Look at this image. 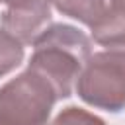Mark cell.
I'll use <instances>...</instances> for the list:
<instances>
[{
    "label": "cell",
    "instance_id": "1",
    "mask_svg": "<svg viewBox=\"0 0 125 125\" xmlns=\"http://www.w3.org/2000/svg\"><path fill=\"white\" fill-rule=\"evenodd\" d=\"M90 55L92 43L82 31L66 23H51L35 39L27 68L41 74L61 100L70 96Z\"/></svg>",
    "mask_w": 125,
    "mask_h": 125
},
{
    "label": "cell",
    "instance_id": "2",
    "mask_svg": "<svg viewBox=\"0 0 125 125\" xmlns=\"http://www.w3.org/2000/svg\"><path fill=\"white\" fill-rule=\"evenodd\" d=\"M57 100L55 88L27 68L0 88V125H49Z\"/></svg>",
    "mask_w": 125,
    "mask_h": 125
},
{
    "label": "cell",
    "instance_id": "3",
    "mask_svg": "<svg viewBox=\"0 0 125 125\" xmlns=\"http://www.w3.org/2000/svg\"><path fill=\"white\" fill-rule=\"evenodd\" d=\"M78 96L100 109H125V51L109 49L90 55L76 80Z\"/></svg>",
    "mask_w": 125,
    "mask_h": 125
},
{
    "label": "cell",
    "instance_id": "4",
    "mask_svg": "<svg viewBox=\"0 0 125 125\" xmlns=\"http://www.w3.org/2000/svg\"><path fill=\"white\" fill-rule=\"evenodd\" d=\"M2 29L16 37L21 45H33L35 39L51 25V2L31 0L8 6L0 18Z\"/></svg>",
    "mask_w": 125,
    "mask_h": 125
},
{
    "label": "cell",
    "instance_id": "5",
    "mask_svg": "<svg viewBox=\"0 0 125 125\" xmlns=\"http://www.w3.org/2000/svg\"><path fill=\"white\" fill-rule=\"evenodd\" d=\"M61 14L92 27L105 12L107 0H49Z\"/></svg>",
    "mask_w": 125,
    "mask_h": 125
},
{
    "label": "cell",
    "instance_id": "6",
    "mask_svg": "<svg viewBox=\"0 0 125 125\" xmlns=\"http://www.w3.org/2000/svg\"><path fill=\"white\" fill-rule=\"evenodd\" d=\"M23 59V45L0 27V78L12 72Z\"/></svg>",
    "mask_w": 125,
    "mask_h": 125
},
{
    "label": "cell",
    "instance_id": "7",
    "mask_svg": "<svg viewBox=\"0 0 125 125\" xmlns=\"http://www.w3.org/2000/svg\"><path fill=\"white\" fill-rule=\"evenodd\" d=\"M51 125H105V123H104V119H100L98 115H94L86 109L66 107L55 117V121Z\"/></svg>",
    "mask_w": 125,
    "mask_h": 125
},
{
    "label": "cell",
    "instance_id": "8",
    "mask_svg": "<svg viewBox=\"0 0 125 125\" xmlns=\"http://www.w3.org/2000/svg\"><path fill=\"white\" fill-rule=\"evenodd\" d=\"M109 2H117V4H125V0H109Z\"/></svg>",
    "mask_w": 125,
    "mask_h": 125
},
{
    "label": "cell",
    "instance_id": "9",
    "mask_svg": "<svg viewBox=\"0 0 125 125\" xmlns=\"http://www.w3.org/2000/svg\"><path fill=\"white\" fill-rule=\"evenodd\" d=\"M0 2H4V0H0Z\"/></svg>",
    "mask_w": 125,
    "mask_h": 125
}]
</instances>
